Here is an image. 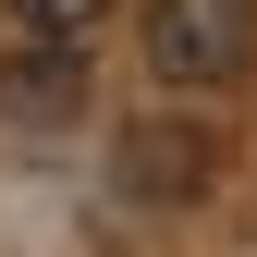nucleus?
I'll list each match as a JSON object with an SVG mask.
<instances>
[{
  "label": "nucleus",
  "instance_id": "nucleus-1",
  "mask_svg": "<svg viewBox=\"0 0 257 257\" xmlns=\"http://www.w3.org/2000/svg\"><path fill=\"white\" fill-rule=\"evenodd\" d=\"M257 61V0H147V74L172 98H220Z\"/></svg>",
  "mask_w": 257,
  "mask_h": 257
},
{
  "label": "nucleus",
  "instance_id": "nucleus-2",
  "mask_svg": "<svg viewBox=\"0 0 257 257\" xmlns=\"http://www.w3.org/2000/svg\"><path fill=\"white\" fill-rule=\"evenodd\" d=\"M208 172H220V147H208L184 110H147L135 135H122V159H110V184H122L135 208H196Z\"/></svg>",
  "mask_w": 257,
  "mask_h": 257
},
{
  "label": "nucleus",
  "instance_id": "nucleus-3",
  "mask_svg": "<svg viewBox=\"0 0 257 257\" xmlns=\"http://www.w3.org/2000/svg\"><path fill=\"white\" fill-rule=\"evenodd\" d=\"M98 13H110V0H13V25H25L37 49H86V37H98Z\"/></svg>",
  "mask_w": 257,
  "mask_h": 257
}]
</instances>
